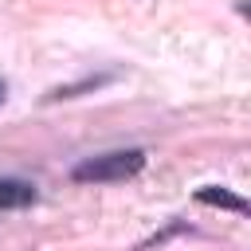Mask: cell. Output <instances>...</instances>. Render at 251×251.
I'll list each match as a JSON object with an SVG mask.
<instances>
[{
	"instance_id": "1",
	"label": "cell",
	"mask_w": 251,
	"mask_h": 251,
	"mask_svg": "<svg viewBox=\"0 0 251 251\" xmlns=\"http://www.w3.org/2000/svg\"><path fill=\"white\" fill-rule=\"evenodd\" d=\"M145 169V153L141 149H114V153H98L86 157L71 169V176L78 184H114V180H129Z\"/></svg>"
},
{
	"instance_id": "3",
	"label": "cell",
	"mask_w": 251,
	"mask_h": 251,
	"mask_svg": "<svg viewBox=\"0 0 251 251\" xmlns=\"http://www.w3.org/2000/svg\"><path fill=\"white\" fill-rule=\"evenodd\" d=\"M27 204H35V184L0 176V208H27Z\"/></svg>"
},
{
	"instance_id": "5",
	"label": "cell",
	"mask_w": 251,
	"mask_h": 251,
	"mask_svg": "<svg viewBox=\"0 0 251 251\" xmlns=\"http://www.w3.org/2000/svg\"><path fill=\"white\" fill-rule=\"evenodd\" d=\"M4 94H8V86H4V82H0V102H4Z\"/></svg>"
},
{
	"instance_id": "4",
	"label": "cell",
	"mask_w": 251,
	"mask_h": 251,
	"mask_svg": "<svg viewBox=\"0 0 251 251\" xmlns=\"http://www.w3.org/2000/svg\"><path fill=\"white\" fill-rule=\"evenodd\" d=\"M102 82H110L106 75H98V78H82V82H75V86H55L47 98H78V90H98Z\"/></svg>"
},
{
	"instance_id": "2",
	"label": "cell",
	"mask_w": 251,
	"mask_h": 251,
	"mask_svg": "<svg viewBox=\"0 0 251 251\" xmlns=\"http://www.w3.org/2000/svg\"><path fill=\"white\" fill-rule=\"evenodd\" d=\"M196 200L208 204V208H227V212H247V200L235 196L231 188H220V184H204L196 188Z\"/></svg>"
}]
</instances>
